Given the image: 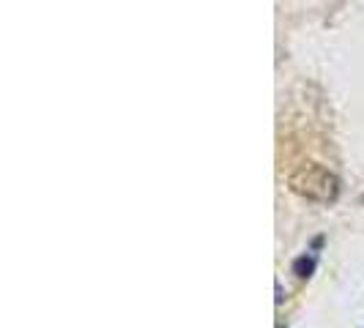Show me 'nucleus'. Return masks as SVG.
<instances>
[{"mask_svg": "<svg viewBox=\"0 0 364 328\" xmlns=\"http://www.w3.org/2000/svg\"><path fill=\"white\" fill-rule=\"evenodd\" d=\"M291 189L307 200L328 205V202H337L343 183L331 170L321 167V164H301L291 175Z\"/></svg>", "mask_w": 364, "mask_h": 328, "instance_id": "f257e3e1", "label": "nucleus"}, {"mask_svg": "<svg viewBox=\"0 0 364 328\" xmlns=\"http://www.w3.org/2000/svg\"><path fill=\"white\" fill-rule=\"evenodd\" d=\"M315 266H318V252L310 249V252H304L301 257H296L291 266V271L299 276V279H310L312 271H315Z\"/></svg>", "mask_w": 364, "mask_h": 328, "instance_id": "f03ea898", "label": "nucleus"}]
</instances>
